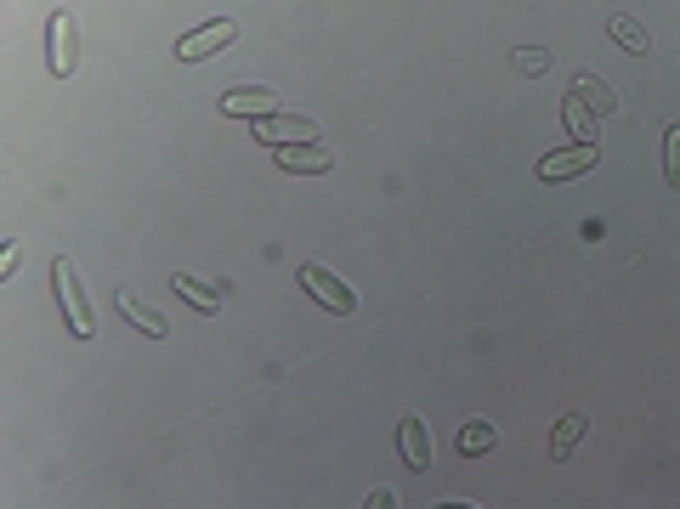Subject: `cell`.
<instances>
[{"label": "cell", "instance_id": "6da1fadb", "mask_svg": "<svg viewBox=\"0 0 680 509\" xmlns=\"http://www.w3.org/2000/svg\"><path fill=\"white\" fill-rule=\"evenodd\" d=\"M52 278H58V300H63V318H69V334H80V340H91L96 334V312H91V294H85V283H80V272H74V261H52Z\"/></svg>", "mask_w": 680, "mask_h": 509}, {"label": "cell", "instance_id": "7a4b0ae2", "mask_svg": "<svg viewBox=\"0 0 680 509\" xmlns=\"http://www.w3.org/2000/svg\"><path fill=\"white\" fill-rule=\"evenodd\" d=\"M301 289L323 305V312H334V318H352V312H358V294L347 289V278L329 272V267H318V261L301 267Z\"/></svg>", "mask_w": 680, "mask_h": 509}, {"label": "cell", "instance_id": "3957f363", "mask_svg": "<svg viewBox=\"0 0 680 509\" xmlns=\"http://www.w3.org/2000/svg\"><path fill=\"white\" fill-rule=\"evenodd\" d=\"M233 34H238V23H233V18H210V23H199L193 34H182V40H176V58H182V63H205L210 51L233 45Z\"/></svg>", "mask_w": 680, "mask_h": 509}, {"label": "cell", "instance_id": "277c9868", "mask_svg": "<svg viewBox=\"0 0 680 509\" xmlns=\"http://www.w3.org/2000/svg\"><path fill=\"white\" fill-rule=\"evenodd\" d=\"M596 165H601V147L596 142H573L561 153H545V159H539V181H567V176H585Z\"/></svg>", "mask_w": 680, "mask_h": 509}, {"label": "cell", "instance_id": "5b68a950", "mask_svg": "<svg viewBox=\"0 0 680 509\" xmlns=\"http://www.w3.org/2000/svg\"><path fill=\"white\" fill-rule=\"evenodd\" d=\"M256 142H272V147H307V142H318V125L301 120V114H272V120H256Z\"/></svg>", "mask_w": 680, "mask_h": 509}, {"label": "cell", "instance_id": "8992f818", "mask_svg": "<svg viewBox=\"0 0 680 509\" xmlns=\"http://www.w3.org/2000/svg\"><path fill=\"white\" fill-rule=\"evenodd\" d=\"M221 114H238V120H272V114H278V91H267V85L221 91Z\"/></svg>", "mask_w": 680, "mask_h": 509}, {"label": "cell", "instance_id": "52a82bcc", "mask_svg": "<svg viewBox=\"0 0 680 509\" xmlns=\"http://www.w3.org/2000/svg\"><path fill=\"white\" fill-rule=\"evenodd\" d=\"M171 289L193 305V312H205V318L227 305V283H205V278H193V272H176V278H171Z\"/></svg>", "mask_w": 680, "mask_h": 509}, {"label": "cell", "instance_id": "ba28073f", "mask_svg": "<svg viewBox=\"0 0 680 509\" xmlns=\"http://www.w3.org/2000/svg\"><path fill=\"white\" fill-rule=\"evenodd\" d=\"M272 159H278L289 176H323V170L334 165V153H329L323 142H307V147H278Z\"/></svg>", "mask_w": 680, "mask_h": 509}, {"label": "cell", "instance_id": "9c48e42d", "mask_svg": "<svg viewBox=\"0 0 680 509\" xmlns=\"http://www.w3.org/2000/svg\"><path fill=\"white\" fill-rule=\"evenodd\" d=\"M398 447H403V465L414 470V476H425L431 470V430H425V419H403L398 425Z\"/></svg>", "mask_w": 680, "mask_h": 509}, {"label": "cell", "instance_id": "30bf717a", "mask_svg": "<svg viewBox=\"0 0 680 509\" xmlns=\"http://www.w3.org/2000/svg\"><path fill=\"white\" fill-rule=\"evenodd\" d=\"M573 102H585V108H590L596 120H612V114H618L612 85H607V80H596V74H578V80H573Z\"/></svg>", "mask_w": 680, "mask_h": 509}, {"label": "cell", "instance_id": "8fae6325", "mask_svg": "<svg viewBox=\"0 0 680 509\" xmlns=\"http://www.w3.org/2000/svg\"><path fill=\"white\" fill-rule=\"evenodd\" d=\"M52 74H74V12H52Z\"/></svg>", "mask_w": 680, "mask_h": 509}, {"label": "cell", "instance_id": "7c38bea8", "mask_svg": "<svg viewBox=\"0 0 680 509\" xmlns=\"http://www.w3.org/2000/svg\"><path fill=\"white\" fill-rule=\"evenodd\" d=\"M585 430H590V414H578V407H573V414H561V425H556V436H550V458H556V465H567L573 447L585 442Z\"/></svg>", "mask_w": 680, "mask_h": 509}, {"label": "cell", "instance_id": "4fadbf2b", "mask_svg": "<svg viewBox=\"0 0 680 509\" xmlns=\"http://www.w3.org/2000/svg\"><path fill=\"white\" fill-rule=\"evenodd\" d=\"M120 312H125V318H131L142 334H154V340H165V334H171V323H165V318L154 312V305L142 300V294H131V289H120Z\"/></svg>", "mask_w": 680, "mask_h": 509}, {"label": "cell", "instance_id": "5bb4252c", "mask_svg": "<svg viewBox=\"0 0 680 509\" xmlns=\"http://www.w3.org/2000/svg\"><path fill=\"white\" fill-rule=\"evenodd\" d=\"M494 442H499V425H494V419H471V425H460L454 453H460V458H482Z\"/></svg>", "mask_w": 680, "mask_h": 509}, {"label": "cell", "instance_id": "9a60e30c", "mask_svg": "<svg viewBox=\"0 0 680 509\" xmlns=\"http://www.w3.org/2000/svg\"><path fill=\"white\" fill-rule=\"evenodd\" d=\"M561 120H567V131H573V142H596V114L585 108V102H561Z\"/></svg>", "mask_w": 680, "mask_h": 509}, {"label": "cell", "instance_id": "2e32d148", "mask_svg": "<svg viewBox=\"0 0 680 509\" xmlns=\"http://www.w3.org/2000/svg\"><path fill=\"white\" fill-rule=\"evenodd\" d=\"M607 34H612L624 51H636V58L652 45V40H647V29H641V23H629V18H607Z\"/></svg>", "mask_w": 680, "mask_h": 509}, {"label": "cell", "instance_id": "e0dca14e", "mask_svg": "<svg viewBox=\"0 0 680 509\" xmlns=\"http://www.w3.org/2000/svg\"><path fill=\"white\" fill-rule=\"evenodd\" d=\"M663 176H669V187H680V125L663 131Z\"/></svg>", "mask_w": 680, "mask_h": 509}, {"label": "cell", "instance_id": "ac0fdd59", "mask_svg": "<svg viewBox=\"0 0 680 509\" xmlns=\"http://www.w3.org/2000/svg\"><path fill=\"white\" fill-rule=\"evenodd\" d=\"M516 69H522V74H550V51L522 45V51H516Z\"/></svg>", "mask_w": 680, "mask_h": 509}, {"label": "cell", "instance_id": "d6986e66", "mask_svg": "<svg viewBox=\"0 0 680 509\" xmlns=\"http://www.w3.org/2000/svg\"><path fill=\"white\" fill-rule=\"evenodd\" d=\"M363 509H398V498H392V487H374Z\"/></svg>", "mask_w": 680, "mask_h": 509}, {"label": "cell", "instance_id": "ffe728a7", "mask_svg": "<svg viewBox=\"0 0 680 509\" xmlns=\"http://www.w3.org/2000/svg\"><path fill=\"white\" fill-rule=\"evenodd\" d=\"M18 261H23V249L12 243V249H7V261H0V278H12V272H18Z\"/></svg>", "mask_w": 680, "mask_h": 509}, {"label": "cell", "instance_id": "44dd1931", "mask_svg": "<svg viewBox=\"0 0 680 509\" xmlns=\"http://www.w3.org/2000/svg\"><path fill=\"white\" fill-rule=\"evenodd\" d=\"M431 509H476V503H454V498H443V503H431Z\"/></svg>", "mask_w": 680, "mask_h": 509}]
</instances>
